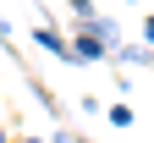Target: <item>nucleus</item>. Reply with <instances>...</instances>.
I'll return each mask as SVG.
<instances>
[{"label":"nucleus","instance_id":"nucleus-1","mask_svg":"<svg viewBox=\"0 0 154 143\" xmlns=\"http://www.w3.org/2000/svg\"><path fill=\"white\" fill-rule=\"evenodd\" d=\"M33 44H38V50H50L55 61H61V66H77V55H72V39H66L61 28H50V22H38V28H33Z\"/></svg>","mask_w":154,"mask_h":143},{"label":"nucleus","instance_id":"nucleus-2","mask_svg":"<svg viewBox=\"0 0 154 143\" xmlns=\"http://www.w3.org/2000/svg\"><path fill=\"white\" fill-rule=\"evenodd\" d=\"M72 55H77V61H110V44H105V39H94L88 28H77V22H72Z\"/></svg>","mask_w":154,"mask_h":143},{"label":"nucleus","instance_id":"nucleus-3","mask_svg":"<svg viewBox=\"0 0 154 143\" xmlns=\"http://www.w3.org/2000/svg\"><path fill=\"white\" fill-rule=\"evenodd\" d=\"M77 28H88L94 39H105L110 50L121 44V22H116V17H105V11H94V17H83V22H77Z\"/></svg>","mask_w":154,"mask_h":143},{"label":"nucleus","instance_id":"nucleus-4","mask_svg":"<svg viewBox=\"0 0 154 143\" xmlns=\"http://www.w3.org/2000/svg\"><path fill=\"white\" fill-rule=\"evenodd\" d=\"M110 61H121V66H154V50H149V44H127V39H121V44L110 50Z\"/></svg>","mask_w":154,"mask_h":143},{"label":"nucleus","instance_id":"nucleus-5","mask_svg":"<svg viewBox=\"0 0 154 143\" xmlns=\"http://www.w3.org/2000/svg\"><path fill=\"white\" fill-rule=\"evenodd\" d=\"M105 121H110V127H132L138 116H132V105H121V99H116V105L105 110Z\"/></svg>","mask_w":154,"mask_h":143},{"label":"nucleus","instance_id":"nucleus-6","mask_svg":"<svg viewBox=\"0 0 154 143\" xmlns=\"http://www.w3.org/2000/svg\"><path fill=\"white\" fill-rule=\"evenodd\" d=\"M66 11L77 17V22H83V17H94V0H66Z\"/></svg>","mask_w":154,"mask_h":143},{"label":"nucleus","instance_id":"nucleus-7","mask_svg":"<svg viewBox=\"0 0 154 143\" xmlns=\"http://www.w3.org/2000/svg\"><path fill=\"white\" fill-rule=\"evenodd\" d=\"M138 33H143V44H149V50H154V11H149V17H143V28H138Z\"/></svg>","mask_w":154,"mask_h":143},{"label":"nucleus","instance_id":"nucleus-8","mask_svg":"<svg viewBox=\"0 0 154 143\" xmlns=\"http://www.w3.org/2000/svg\"><path fill=\"white\" fill-rule=\"evenodd\" d=\"M44 143H72V132H66V127H55V132H50Z\"/></svg>","mask_w":154,"mask_h":143},{"label":"nucleus","instance_id":"nucleus-9","mask_svg":"<svg viewBox=\"0 0 154 143\" xmlns=\"http://www.w3.org/2000/svg\"><path fill=\"white\" fill-rule=\"evenodd\" d=\"M17 143H44V138H17Z\"/></svg>","mask_w":154,"mask_h":143}]
</instances>
